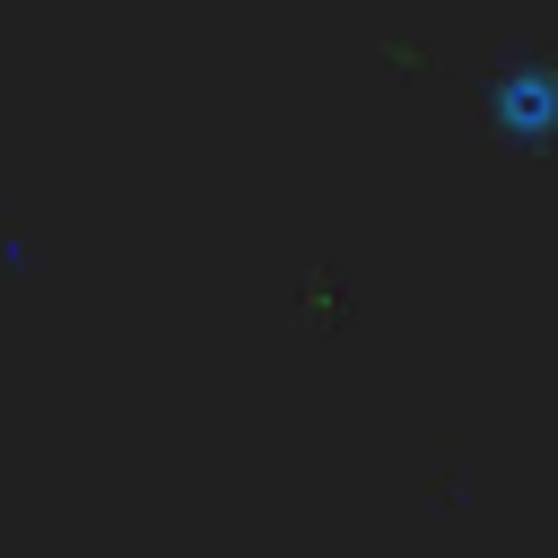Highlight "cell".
Listing matches in <instances>:
<instances>
[{
	"label": "cell",
	"instance_id": "1",
	"mask_svg": "<svg viewBox=\"0 0 558 558\" xmlns=\"http://www.w3.org/2000/svg\"><path fill=\"white\" fill-rule=\"evenodd\" d=\"M488 113H497V131H514V140H549V131H558V61L506 52V61L488 70Z\"/></svg>",
	"mask_w": 558,
	"mask_h": 558
}]
</instances>
